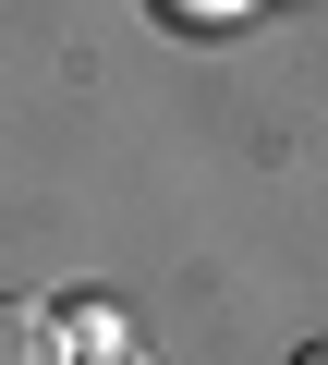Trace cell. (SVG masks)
Here are the masks:
<instances>
[{
  "mask_svg": "<svg viewBox=\"0 0 328 365\" xmlns=\"http://www.w3.org/2000/svg\"><path fill=\"white\" fill-rule=\"evenodd\" d=\"M0 365H73V329L37 292H0Z\"/></svg>",
  "mask_w": 328,
  "mask_h": 365,
  "instance_id": "obj_1",
  "label": "cell"
},
{
  "mask_svg": "<svg viewBox=\"0 0 328 365\" xmlns=\"http://www.w3.org/2000/svg\"><path fill=\"white\" fill-rule=\"evenodd\" d=\"M171 25H219V13H243V0H158Z\"/></svg>",
  "mask_w": 328,
  "mask_h": 365,
  "instance_id": "obj_2",
  "label": "cell"
},
{
  "mask_svg": "<svg viewBox=\"0 0 328 365\" xmlns=\"http://www.w3.org/2000/svg\"><path fill=\"white\" fill-rule=\"evenodd\" d=\"M97 365H146V353H122V341H110V353H97Z\"/></svg>",
  "mask_w": 328,
  "mask_h": 365,
  "instance_id": "obj_3",
  "label": "cell"
},
{
  "mask_svg": "<svg viewBox=\"0 0 328 365\" xmlns=\"http://www.w3.org/2000/svg\"><path fill=\"white\" fill-rule=\"evenodd\" d=\"M292 365H328V341H304V353H292Z\"/></svg>",
  "mask_w": 328,
  "mask_h": 365,
  "instance_id": "obj_4",
  "label": "cell"
}]
</instances>
